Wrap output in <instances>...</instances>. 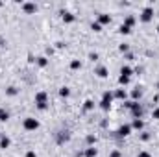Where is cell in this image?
<instances>
[{"mask_svg": "<svg viewBox=\"0 0 159 157\" xmlns=\"http://www.w3.org/2000/svg\"><path fill=\"white\" fill-rule=\"evenodd\" d=\"M37 9V6H35V4H24V11H26V13H33V11H35Z\"/></svg>", "mask_w": 159, "mask_h": 157, "instance_id": "obj_8", "label": "cell"}, {"mask_svg": "<svg viewBox=\"0 0 159 157\" xmlns=\"http://www.w3.org/2000/svg\"><path fill=\"white\" fill-rule=\"evenodd\" d=\"M131 94H133V98H139V96H141V89H135Z\"/></svg>", "mask_w": 159, "mask_h": 157, "instance_id": "obj_24", "label": "cell"}, {"mask_svg": "<svg viewBox=\"0 0 159 157\" xmlns=\"http://www.w3.org/2000/svg\"><path fill=\"white\" fill-rule=\"evenodd\" d=\"M107 22H111V17H109V15H106V13H102L98 17V24H107Z\"/></svg>", "mask_w": 159, "mask_h": 157, "instance_id": "obj_6", "label": "cell"}, {"mask_svg": "<svg viewBox=\"0 0 159 157\" xmlns=\"http://www.w3.org/2000/svg\"><path fill=\"white\" fill-rule=\"evenodd\" d=\"M85 155H87V157H94V155H96V148H87Z\"/></svg>", "mask_w": 159, "mask_h": 157, "instance_id": "obj_12", "label": "cell"}, {"mask_svg": "<svg viewBox=\"0 0 159 157\" xmlns=\"http://www.w3.org/2000/svg\"><path fill=\"white\" fill-rule=\"evenodd\" d=\"M111 100H113V94H111V92H104L102 102H100V107H102L104 111H107V109H109V105H111Z\"/></svg>", "mask_w": 159, "mask_h": 157, "instance_id": "obj_1", "label": "cell"}, {"mask_svg": "<svg viewBox=\"0 0 159 157\" xmlns=\"http://www.w3.org/2000/svg\"><path fill=\"white\" fill-rule=\"evenodd\" d=\"M37 128H39V122H37L35 118H26L24 120V129L32 131V129H37Z\"/></svg>", "mask_w": 159, "mask_h": 157, "instance_id": "obj_3", "label": "cell"}, {"mask_svg": "<svg viewBox=\"0 0 159 157\" xmlns=\"http://www.w3.org/2000/svg\"><path fill=\"white\" fill-rule=\"evenodd\" d=\"M7 118H9V113H7V111H0V120H2V122H6Z\"/></svg>", "mask_w": 159, "mask_h": 157, "instance_id": "obj_13", "label": "cell"}, {"mask_svg": "<svg viewBox=\"0 0 159 157\" xmlns=\"http://www.w3.org/2000/svg\"><path fill=\"white\" fill-rule=\"evenodd\" d=\"M133 22H135V19H133V17H128V19H126V22H124V26H128V28H130V26L133 24Z\"/></svg>", "mask_w": 159, "mask_h": 157, "instance_id": "obj_15", "label": "cell"}, {"mask_svg": "<svg viewBox=\"0 0 159 157\" xmlns=\"http://www.w3.org/2000/svg\"><path fill=\"white\" fill-rule=\"evenodd\" d=\"M157 87H159V83H157Z\"/></svg>", "mask_w": 159, "mask_h": 157, "instance_id": "obj_30", "label": "cell"}, {"mask_svg": "<svg viewBox=\"0 0 159 157\" xmlns=\"http://www.w3.org/2000/svg\"><path fill=\"white\" fill-rule=\"evenodd\" d=\"M133 128H137V129H141V128H142V120H139V118H135V120H133Z\"/></svg>", "mask_w": 159, "mask_h": 157, "instance_id": "obj_14", "label": "cell"}, {"mask_svg": "<svg viewBox=\"0 0 159 157\" xmlns=\"http://www.w3.org/2000/svg\"><path fill=\"white\" fill-rule=\"evenodd\" d=\"M63 21L65 22H72V21H74V15H72V13H63Z\"/></svg>", "mask_w": 159, "mask_h": 157, "instance_id": "obj_11", "label": "cell"}, {"mask_svg": "<svg viewBox=\"0 0 159 157\" xmlns=\"http://www.w3.org/2000/svg\"><path fill=\"white\" fill-rule=\"evenodd\" d=\"M15 92H17V89H15V87H9V89H7V94H15Z\"/></svg>", "mask_w": 159, "mask_h": 157, "instance_id": "obj_26", "label": "cell"}, {"mask_svg": "<svg viewBox=\"0 0 159 157\" xmlns=\"http://www.w3.org/2000/svg\"><path fill=\"white\" fill-rule=\"evenodd\" d=\"M117 98H126V92L120 89V91H117Z\"/></svg>", "mask_w": 159, "mask_h": 157, "instance_id": "obj_23", "label": "cell"}, {"mask_svg": "<svg viewBox=\"0 0 159 157\" xmlns=\"http://www.w3.org/2000/svg\"><path fill=\"white\" fill-rule=\"evenodd\" d=\"M26 157H37V155L33 154V152H28V154H26Z\"/></svg>", "mask_w": 159, "mask_h": 157, "instance_id": "obj_28", "label": "cell"}, {"mask_svg": "<svg viewBox=\"0 0 159 157\" xmlns=\"http://www.w3.org/2000/svg\"><path fill=\"white\" fill-rule=\"evenodd\" d=\"M118 81H120L122 85H126L128 81H130V78H124V76H120V78H118Z\"/></svg>", "mask_w": 159, "mask_h": 157, "instance_id": "obj_22", "label": "cell"}, {"mask_svg": "<svg viewBox=\"0 0 159 157\" xmlns=\"http://www.w3.org/2000/svg\"><path fill=\"white\" fill-rule=\"evenodd\" d=\"M120 76L130 78L131 76V69H130V67H122V69H120Z\"/></svg>", "mask_w": 159, "mask_h": 157, "instance_id": "obj_7", "label": "cell"}, {"mask_svg": "<svg viewBox=\"0 0 159 157\" xmlns=\"http://www.w3.org/2000/svg\"><path fill=\"white\" fill-rule=\"evenodd\" d=\"M152 17H154V9H152V7H146V9L142 11V15H141V21L142 22H150V21H152Z\"/></svg>", "mask_w": 159, "mask_h": 157, "instance_id": "obj_4", "label": "cell"}, {"mask_svg": "<svg viewBox=\"0 0 159 157\" xmlns=\"http://www.w3.org/2000/svg\"><path fill=\"white\" fill-rule=\"evenodd\" d=\"M137 157H152V155H150V154H148V152H141V154H139Z\"/></svg>", "mask_w": 159, "mask_h": 157, "instance_id": "obj_25", "label": "cell"}, {"mask_svg": "<svg viewBox=\"0 0 159 157\" xmlns=\"http://www.w3.org/2000/svg\"><path fill=\"white\" fill-rule=\"evenodd\" d=\"M92 107H94L92 100H87V102H85V109H87V111H89V109H92Z\"/></svg>", "mask_w": 159, "mask_h": 157, "instance_id": "obj_17", "label": "cell"}, {"mask_svg": "<svg viewBox=\"0 0 159 157\" xmlns=\"http://www.w3.org/2000/svg\"><path fill=\"white\" fill-rule=\"evenodd\" d=\"M92 30H94V31H100V30H102V24H98V22H92Z\"/></svg>", "mask_w": 159, "mask_h": 157, "instance_id": "obj_20", "label": "cell"}, {"mask_svg": "<svg viewBox=\"0 0 159 157\" xmlns=\"http://www.w3.org/2000/svg\"><path fill=\"white\" fill-rule=\"evenodd\" d=\"M0 45H2V39H0Z\"/></svg>", "mask_w": 159, "mask_h": 157, "instance_id": "obj_29", "label": "cell"}, {"mask_svg": "<svg viewBox=\"0 0 159 157\" xmlns=\"http://www.w3.org/2000/svg\"><path fill=\"white\" fill-rule=\"evenodd\" d=\"M37 63H39V67H45L48 61H46V57H39V59H37Z\"/></svg>", "mask_w": 159, "mask_h": 157, "instance_id": "obj_19", "label": "cell"}, {"mask_svg": "<svg viewBox=\"0 0 159 157\" xmlns=\"http://www.w3.org/2000/svg\"><path fill=\"white\" fill-rule=\"evenodd\" d=\"M154 118H159V107L156 109V111H154Z\"/></svg>", "mask_w": 159, "mask_h": 157, "instance_id": "obj_27", "label": "cell"}, {"mask_svg": "<svg viewBox=\"0 0 159 157\" xmlns=\"http://www.w3.org/2000/svg\"><path fill=\"white\" fill-rule=\"evenodd\" d=\"M94 72L98 74L100 78H106V76H107V69H106V67H98V69H96Z\"/></svg>", "mask_w": 159, "mask_h": 157, "instance_id": "obj_9", "label": "cell"}, {"mask_svg": "<svg viewBox=\"0 0 159 157\" xmlns=\"http://www.w3.org/2000/svg\"><path fill=\"white\" fill-rule=\"evenodd\" d=\"M130 31H131V30L128 28V26H124V24L120 26V33H130Z\"/></svg>", "mask_w": 159, "mask_h": 157, "instance_id": "obj_21", "label": "cell"}, {"mask_svg": "<svg viewBox=\"0 0 159 157\" xmlns=\"http://www.w3.org/2000/svg\"><path fill=\"white\" fill-rule=\"evenodd\" d=\"M130 131H131V126H120L118 135L120 137H126V135H130Z\"/></svg>", "mask_w": 159, "mask_h": 157, "instance_id": "obj_5", "label": "cell"}, {"mask_svg": "<svg viewBox=\"0 0 159 157\" xmlns=\"http://www.w3.org/2000/svg\"><path fill=\"white\" fill-rule=\"evenodd\" d=\"M35 104H37V109H46V94L45 92H37L35 96Z\"/></svg>", "mask_w": 159, "mask_h": 157, "instance_id": "obj_2", "label": "cell"}, {"mask_svg": "<svg viewBox=\"0 0 159 157\" xmlns=\"http://www.w3.org/2000/svg\"><path fill=\"white\" fill-rule=\"evenodd\" d=\"M80 67H81V63H80L78 59H74V61L71 63V69H80Z\"/></svg>", "mask_w": 159, "mask_h": 157, "instance_id": "obj_16", "label": "cell"}, {"mask_svg": "<svg viewBox=\"0 0 159 157\" xmlns=\"http://www.w3.org/2000/svg\"><path fill=\"white\" fill-rule=\"evenodd\" d=\"M9 142H11V140L7 139V137H2V139H0V146H2V148H7V146H9Z\"/></svg>", "mask_w": 159, "mask_h": 157, "instance_id": "obj_10", "label": "cell"}, {"mask_svg": "<svg viewBox=\"0 0 159 157\" xmlns=\"http://www.w3.org/2000/svg\"><path fill=\"white\" fill-rule=\"evenodd\" d=\"M59 94H61V96H69V94H71V91H69L67 87H63V89L59 91Z\"/></svg>", "mask_w": 159, "mask_h": 157, "instance_id": "obj_18", "label": "cell"}]
</instances>
